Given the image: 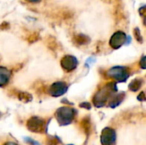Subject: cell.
Returning a JSON list of instances; mask_svg holds the SVG:
<instances>
[{
    "label": "cell",
    "mask_w": 146,
    "mask_h": 145,
    "mask_svg": "<svg viewBox=\"0 0 146 145\" xmlns=\"http://www.w3.org/2000/svg\"><path fill=\"white\" fill-rule=\"evenodd\" d=\"M116 91V87L114 84L107 85L104 88L101 89L95 95V97L93 98L94 105L97 108L103 107L105 104V103L107 102V100L109 99V97H110V95L113 93V91Z\"/></svg>",
    "instance_id": "obj_1"
},
{
    "label": "cell",
    "mask_w": 146,
    "mask_h": 145,
    "mask_svg": "<svg viewBox=\"0 0 146 145\" xmlns=\"http://www.w3.org/2000/svg\"><path fill=\"white\" fill-rule=\"evenodd\" d=\"M75 111L69 107H62L56 112V118L61 126H66L70 124L74 118Z\"/></svg>",
    "instance_id": "obj_2"
},
{
    "label": "cell",
    "mask_w": 146,
    "mask_h": 145,
    "mask_svg": "<svg viewBox=\"0 0 146 145\" xmlns=\"http://www.w3.org/2000/svg\"><path fill=\"white\" fill-rule=\"evenodd\" d=\"M107 75L119 82H124L129 77L127 69L123 67H114L107 72Z\"/></svg>",
    "instance_id": "obj_3"
},
{
    "label": "cell",
    "mask_w": 146,
    "mask_h": 145,
    "mask_svg": "<svg viewBox=\"0 0 146 145\" xmlns=\"http://www.w3.org/2000/svg\"><path fill=\"white\" fill-rule=\"evenodd\" d=\"M116 134L114 129L106 127L103 130L101 135V143L103 145H115Z\"/></svg>",
    "instance_id": "obj_4"
},
{
    "label": "cell",
    "mask_w": 146,
    "mask_h": 145,
    "mask_svg": "<svg viewBox=\"0 0 146 145\" xmlns=\"http://www.w3.org/2000/svg\"><path fill=\"white\" fill-rule=\"evenodd\" d=\"M27 128L33 132H44V121L38 117H32L27 121Z\"/></svg>",
    "instance_id": "obj_5"
},
{
    "label": "cell",
    "mask_w": 146,
    "mask_h": 145,
    "mask_svg": "<svg viewBox=\"0 0 146 145\" xmlns=\"http://www.w3.org/2000/svg\"><path fill=\"white\" fill-rule=\"evenodd\" d=\"M126 41H127V35L123 32L119 31L112 35L110 40V44L113 49L117 50L121 48L126 43Z\"/></svg>",
    "instance_id": "obj_6"
},
{
    "label": "cell",
    "mask_w": 146,
    "mask_h": 145,
    "mask_svg": "<svg viewBox=\"0 0 146 145\" xmlns=\"http://www.w3.org/2000/svg\"><path fill=\"white\" fill-rule=\"evenodd\" d=\"M61 66L65 71L71 72L74 69H75L76 67L78 66V60L74 56L67 55V56H63L62 58Z\"/></svg>",
    "instance_id": "obj_7"
},
{
    "label": "cell",
    "mask_w": 146,
    "mask_h": 145,
    "mask_svg": "<svg viewBox=\"0 0 146 145\" xmlns=\"http://www.w3.org/2000/svg\"><path fill=\"white\" fill-rule=\"evenodd\" d=\"M68 90V85L65 82H62V81H58V82H55L53 83L50 87V94L54 97H60L62 95H63Z\"/></svg>",
    "instance_id": "obj_8"
},
{
    "label": "cell",
    "mask_w": 146,
    "mask_h": 145,
    "mask_svg": "<svg viewBox=\"0 0 146 145\" xmlns=\"http://www.w3.org/2000/svg\"><path fill=\"white\" fill-rule=\"evenodd\" d=\"M10 79V71L3 67H0V86L8 84Z\"/></svg>",
    "instance_id": "obj_9"
},
{
    "label": "cell",
    "mask_w": 146,
    "mask_h": 145,
    "mask_svg": "<svg viewBox=\"0 0 146 145\" xmlns=\"http://www.w3.org/2000/svg\"><path fill=\"white\" fill-rule=\"evenodd\" d=\"M74 41L75 44H77L79 45H82V44H88L90 42V38L85 34H78V35L74 36Z\"/></svg>",
    "instance_id": "obj_10"
},
{
    "label": "cell",
    "mask_w": 146,
    "mask_h": 145,
    "mask_svg": "<svg viewBox=\"0 0 146 145\" xmlns=\"http://www.w3.org/2000/svg\"><path fill=\"white\" fill-rule=\"evenodd\" d=\"M142 83H143V81H142L141 79H133V80L130 83V85H129V89H130L132 91H137L139 90V88L141 87Z\"/></svg>",
    "instance_id": "obj_11"
},
{
    "label": "cell",
    "mask_w": 146,
    "mask_h": 145,
    "mask_svg": "<svg viewBox=\"0 0 146 145\" xmlns=\"http://www.w3.org/2000/svg\"><path fill=\"white\" fill-rule=\"evenodd\" d=\"M123 98H124V94H123V93H121V94H120V95L115 97V98L110 102V106L111 108H115V107L118 106V105L122 102Z\"/></svg>",
    "instance_id": "obj_12"
},
{
    "label": "cell",
    "mask_w": 146,
    "mask_h": 145,
    "mask_svg": "<svg viewBox=\"0 0 146 145\" xmlns=\"http://www.w3.org/2000/svg\"><path fill=\"white\" fill-rule=\"evenodd\" d=\"M19 98L21 101H23V102H29L32 100V96L26 93V92H21L19 94Z\"/></svg>",
    "instance_id": "obj_13"
},
{
    "label": "cell",
    "mask_w": 146,
    "mask_h": 145,
    "mask_svg": "<svg viewBox=\"0 0 146 145\" xmlns=\"http://www.w3.org/2000/svg\"><path fill=\"white\" fill-rule=\"evenodd\" d=\"M134 36H135V38L137 39V41H139V42H140V43L143 42V38H142L140 31H139L138 28H135V29H134Z\"/></svg>",
    "instance_id": "obj_14"
},
{
    "label": "cell",
    "mask_w": 146,
    "mask_h": 145,
    "mask_svg": "<svg viewBox=\"0 0 146 145\" xmlns=\"http://www.w3.org/2000/svg\"><path fill=\"white\" fill-rule=\"evenodd\" d=\"M138 99H139V100H140V101H145V93H144V92H141V93H140V95L139 96Z\"/></svg>",
    "instance_id": "obj_15"
},
{
    "label": "cell",
    "mask_w": 146,
    "mask_h": 145,
    "mask_svg": "<svg viewBox=\"0 0 146 145\" xmlns=\"http://www.w3.org/2000/svg\"><path fill=\"white\" fill-rule=\"evenodd\" d=\"M145 56L142 58V60H141V62H140V65H141V67H142V68H145Z\"/></svg>",
    "instance_id": "obj_16"
},
{
    "label": "cell",
    "mask_w": 146,
    "mask_h": 145,
    "mask_svg": "<svg viewBox=\"0 0 146 145\" xmlns=\"http://www.w3.org/2000/svg\"><path fill=\"white\" fill-rule=\"evenodd\" d=\"M4 145H18V144H15V143H13V142H8V143H6Z\"/></svg>",
    "instance_id": "obj_17"
},
{
    "label": "cell",
    "mask_w": 146,
    "mask_h": 145,
    "mask_svg": "<svg viewBox=\"0 0 146 145\" xmlns=\"http://www.w3.org/2000/svg\"><path fill=\"white\" fill-rule=\"evenodd\" d=\"M27 2H30V3H37V2H38L39 0H27Z\"/></svg>",
    "instance_id": "obj_18"
}]
</instances>
